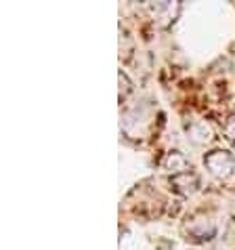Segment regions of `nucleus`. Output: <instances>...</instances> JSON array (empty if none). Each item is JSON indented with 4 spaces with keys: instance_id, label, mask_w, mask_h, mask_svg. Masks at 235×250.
Wrapping results in <instances>:
<instances>
[{
    "instance_id": "nucleus-1",
    "label": "nucleus",
    "mask_w": 235,
    "mask_h": 250,
    "mask_svg": "<svg viewBox=\"0 0 235 250\" xmlns=\"http://www.w3.org/2000/svg\"><path fill=\"white\" fill-rule=\"evenodd\" d=\"M204 164H206V168L218 179H227V177L235 175V156H231L229 151L214 149L204 156Z\"/></svg>"
},
{
    "instance_id": "nucleus-2",
    "label": "nucleus",
    "mask_w": 235,
    "mask_h": 250,
    "mask_svg": "<svg viewBox=\"0 0 235 250\" xmlns=\"http://www.w3.org/2000/svg\"><path fill=\"white\" fill-rule=\"evenodd\" d=\"M162 166L164 170H170L175 172V175H181V172H187V158H185L181 151H170V154H166V158L162 160Z\"/></svg>"
},
{
    "instance_id": "nucleus-3",
    "label": "nucleus",
    "mask_w": 235,
    "mask_h": 250,
    "mask_svg": "<svg viewBox=\"0 0 235 250\" xmlns=\"http://www.w3.org/2000/svg\"><path fill=\"white\" fill-rule=\"evenodd\" d=\"M172 185L181 193H193V191H197V187H199V179L187 170V172H181V175L172 177Z\"/></svg>"
},
{
    "instance_id": "nucleus-4",
    "label": "nucleus",
    "mask_w": 235,
    "mask_h": 250,
    "mask_svg": "<svg viewBox=\"0 0 235 250\" xmlns=\"http://www.w3.org/2000/svg\"><path fill=\"white\" fill-rule=\"evenodd\" d=\"M187 133L196 143H206V141H210V137H212V128L204 120H196L187 126Z\"/></svg>"
},
{
    "instance_id": "nucleus-5",
    "label": "nucleus",
    "mask_w": 235,
    "mask_h": 250,
    "mask_svg": "<svg viewBox=\"0 0 235 250\" xmlns=\"http://www.w3.org/2000/svg\"><path fill=\"white\" fill-rule=\"evenodd\" d=\"M118 78H120V93H122V95L128 93V91H130V82H128V78H126V74L120 72V76H118Z\"/></svg>"
},
{
    "instance_id": "nucleus-6",
    "label": "nucleus",
    "mask_w": 235,
    "mask_h": 250,
    "mask_svg": "<svg viewBox=\"0 0 235 250\" xmlns=\"http://www.w3.org/2000/svg\"><path fill=\"white\" fill-rule=\"evenodd\" d=\"M225 133L229 135V139H235V116L231 118L229 122H227V126H225Z\"/></svg>"
}]
</instances>
